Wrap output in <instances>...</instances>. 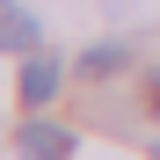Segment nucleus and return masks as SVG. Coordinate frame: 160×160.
Segmentation results:
<instances>
[{
  "label": "nucleus",
  "instance_id": "39448f33",
  "mask_svg": "<svg viewBox=\"0 0 160 160\" xmlns=\"http://www.w3.org/2000/svg\"><path fill=\"white\" fill-rule=\"evenodd\" d=\"M0 8H15V0H0Z\"/></svg>",
  "mask_w": 160,
  "mask_h": 160
},
{
  "label": "nucleus",
  "instance_id": "7ed1b4c3",
  "mask_svg": "<svg viewBox=\"0 0 160 160\" xmlns=\"http://www.w3.org/2000/svg\"><path fill=\"white\" fill-rule=\"evenodd\" d=\"M0 44H8V51H37V44H44V29H37L29 15H15V8H0Z\"/></svg>",
  "mask_w": 160,
  "mask_h": 160
},
{
  "label": "nucleus",
  "instance_id": "423d86ee",
  "mask_svg": "<svg viewBox=\"0 0 160 160\" xmlns=\"http://www.w3.org/2000/svg\"><path fill=\"white\" fill-rule=\"evenodd\" d=\"M153 160H160V146H153Z\"/></svg>",
  "mask_w": 160,
  "mask_h": 160
},
{
  "label": "nucleus",
  "instance_id": "f03ea898",
  "mask_svg": "<svg viewBox=\"0 0 160 160\" xmlns=\"http://www.w3.org/2000/svg\"><path fill=\"white\" fill-rule=\"evenodd\" d=\"M58 80H66V73L51 66V58H29V73H22V102H29V109H44V102L58 95Z\"/></svg>",
  "mask_w": 160,
  "mask_h": 160
},
{
  "label": "nucleus",
  "instance_id": "20e7f679",
  "mask_svg": "<svg viewBox=\"0 0 160 160\" xmlns=\"http://www.w3.org/2000/svg\"><path fill=\"white\" fill-rule=\"evenodd\" d=\"M117 66H131V51H124V44H95L88 58H80V73H117Z\"/></svg>",
  "mask_w": 160,
  "mask_h": 160
},
{
  "label": "nucleus",
  "instance_id": "f257e3e1",
  "mask_svg": "<svg viewBox=\"0 0 160 160\" xmlns=\"http://www.w3.org/2000/svg\"><path fill=\"white\" fill-rule=\"evenodd\" d=\"M15 153H22V160H66V153H73V131L37 117V124H22V131H15Z\"/></svg>",
  "mask_w": 160,
  "mask_h": 160
}]
</instances>
